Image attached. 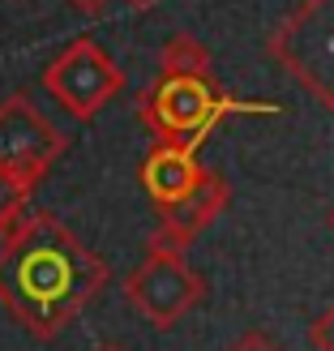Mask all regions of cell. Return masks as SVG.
Wrapping results in <instances>:
<instances>
[{"label": "cell", "instance_id": "cell-1", "mask_svg": "<svg viewBox=\"0 0 334 351\" xmlns=\"http://www.w3.org/2000/svg\"><path fill=\"white\" fill-rule=\"evenodd\" d=\"M108 287V261L91 253L56 215L26 210L0 236V304L34 339H56Z\"/></svg>", "mask_w": 334, "mask_h": 351}, {"label": "cell", "instance_id": "cell-2", "mask_svg": "<svg viewBox=\"0 0 334 351\" xmlns=\"http://www.w3.org/2000/svg\"><path fill=\"white\" fill-rule=\"evenodd\" d=\"M278 69L334 112V0H300L266 39Z\"/></svg>", "mask_w": 334, "mask_h": 351}, {"label": "cell", "instance_id": "cell-3", "mask_svg": "<svg viewBox=\"0 0 334 351\" xmlns=\"http://www.w3.org/2000/svg\"><path fill=\"white\" fill-rule=\"evenodd\" d=\"M137 112L150 125V133L159 137V146H184L198 150V142L215 129V120L227 112H253L232 103L215 82H189V77H159L150 82L142 99H137Z\"/></svg>", "mask_w": 334, "mask_h": 351}, {"label": "cell", "instance_id": "cell-4", "mask_svg": "<svg viewBox=\"0 0 334 351\" xmlns=\"http://www.w3.org/2000/svg\"><path fill=\"white\" fill-rule=\"evenodd\" d=\"M43 90L73 120H91L125 90V69L95 39H73L43 69Z\"/></svg>", "mask_w": 334, "mask_h": 351}, {"label": "cell", "instance_id": "cell-5", "mask_svg": "<svg viewBox=\"0 0 334 351\" xmlns=\"http://www.w3.org/2000/svg\"><path fill=\"white\" fill-rule=\"evenodd\" d=\"M69 150V137L34 108L30 95H9L0 103V171L34 189L51 163Z\"/></svg>", "mask_w": 334, "mask_h": 351}, {"label": "cell", "instance_id": "cell-6", "mask_svg": "<svg viewBox=\"0 0 334 351\" xmlns=\"http://www.w3.org/2000/svg\"><path fill=\"white\" fill-rule=\"evenodd\" d=\"M125 295L150 326L167 330V326L180 322L189 308L202 304L206 278L193 270L184 257H146L142 266L125 278Z\"/></svg>", "mask_w": 334, "mask_h": 351}, {"label": "cell", "instance_id": "cell-7", "mask_svg": "<svg viewBox=\"0 0 334 351\" xmlns=\"http://www.w3.org/2000/svg\"><path fill=\"white\" fill-rule=\"evenodd\" d=\"M227 197H232L227 180H223L219 171L202 167L198 184H193L180 202H171V206L159 210V223H167L171 232H180V236H189V240H198V232H206V227L227 210Z\"/></svg>", "mask_w": 334, "mask_h": 351}, {"label": "cell", "instance_id": "cell-8", "mask_svg": "<svg viewBox=\"0 0 334 351\" xmlns=\"http://www.w3.org/2000/svg\"><path fill=\"white\" fill-rule=\"evenodd\" d=\"M202 163H198V150H184V146H154L142 163V189L150 193L154 206H171L180 202L184 193L198 184Z\"/></svg>", "mask_w": 334, "mask_h": 351}, {"label": "cell", "instance_id": "cell-9", "mask_svg": "<svg viewBox=\"0 0 334 351\" xmlns=\"http://www.w3.org/2000/svg\"><path fill=\"white\" fill-rule=\"evenodd\" d=\"M159 77H189V82H215L210 77V47L193 39L189 30L171 34L159 47Z\"/></svg>", "mask_w": 334, "mask_h": 351}, {"label": "cell", "instance_id": "cell-10", "mask_svg": "<svg viewBox=\"0 0 334 351\" xmlns=\"http://www.w3.org/2000/svg\"><path fill=\"white\" fill-rule=\"evenodd\" d=\"M30 193L34 189H26L22 180H13V176H5L0 171V236L9 232V227L26 215V202H30Z\"/></svg>", "mask_w": 334, "mask_h": 351}, {"label": "cell", "instance_id": "cell-11", "mask_svg": "<svg viewBox=\"0 0 334 351\" xmlns=\"http://www.w3.org/2000/svg\"><path fill=\"white\" fill-rule=\"evenodd\" d=\"M189 249H193V240L180 236V232H171L167 223H159L146 236V257H189Z\"/></svg>", "mask_w": 334, "mask_h": 351}, {"label": "cell", "instance_id": "cell-12", "mask_svg": "<svg viewBox=\"0 0 334 351\" xmlns=\"http://www.w3.org/2000/svg\"><path fill=\"white\" fill-rule=\"evenodd\" d=\"M309 343L318 347V351H334V304L322 308L318 317L309 322Z\"/></svg>", "mask_w": 334, "mask_h": 351}, {"label": "cell", "instance_id": "cell-13", "mask_svg": "<svg viewBox=\"0 0 334 351\" xmlns=\"http://www.w3.org/2000/svg\"><path fill=\"white\" fill-rule=\"evenodd\" d=\"M227 351H283V347H278V343L266 335V330H244V335H240L232 347H227Z\"/></svg>", "mask_w": 334, "mask_h": 351}, {"label": "cell", "instance_id": "cell-14", "mask_svg": "<svg viewBox=\"0 0 334 351\" xmlns=\"http://www.w3.org/2000/svg\"><path fill=\"white\" fill-rule=\"evenodd\" d=\"M69 5H73L82 17H103V13H108V5H112V0H69Z\"/></svg>", "mask_w": 334, "mask_h": 351}, {"label": "cell", "instance_id": "cell-15", "mask_svg": "<svg viewBox=\"0 0 334 351\" xmlns=\"http://www.w3.org/2000/svg\"><path fill=\"white\" fill-rule=\"evenodd\" d=\"M125 5H129V9H137V13H146V9L159 5V0H125Z\"/></svg>", "mask_w": 334, "mask_h": 351}, {"label": "cell", "instance_id": "cell-16", "mask_svg": "<svg viewBox=\"0 0 334 351\" xmlns=\"http://www.w3.org/2000/svg\"><path fill=\"white\" fill-rule=\"evenodd\" d=\"M330 232H334V210H330Z\"/></svg>", "mask_w": 334, "mask_h": 351}, {"label": "cell", "instance_id": "cell-17", "mask_svg": "<svg viewBox=\"0 0 334 351\" xmlns=\"http://www.w3.org/2000/svg\"><path fill=\"white\" fill-rule=\"evenodd\" d=\"M103 351H120V347H103Z\"/></svg>", "mask_w": 334, "mask_h": 351}]
</instances>
